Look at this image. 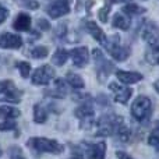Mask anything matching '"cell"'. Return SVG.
Masks as SVG:
<instances>
[{
	"label": "cell",
	"instance_id": "obj_4",
	"mask_svg": "<svg viewBox=\"0 0 159 159\" xmlns=\"http://www.w3.org/2000/svg\"><path fill=\"white\" fill-rule=\"evenodd\" d=\"M123 119L120 116H103L98 121V135H112L116 133L117 127L123 124Z\"/></svg>",
	"mask_w": 159,
	"mask_h": 159
},
{
	"label": "cell",
	"instance_id": "obj_22",
	"mask_svg": "<svg viewBox=\"0 0 159 159\" xmlns=\"http://www.w3.org/2000/svg\"><path fill=\"white\" fill-rule=\"evenodd\" d=\"M16 67L20 70V74H21L22 78H28L30 71H31V64L30 63H27V61H17Z\"/></svg>",
	"mask_w": 159,
	"mask_h": 159
},
{
	"label": "cell",
	"instance_id": "obj_27",
	"mask_svg": "<svg viewBox=\"0 0 159 159\" xmlns=\"http://www.w3.org/2000/svg\"><path fill=\"white\" fill-rule=\"evenodd\" d=\"M147 60L149 61L151 64L157 66L158 64V46H154L151 53H147Z\"/></svg>",
	"mask_w": 159,
	"mask_h": 159
},
{
	"label": "cell",
	"instance_id": "obj_21",
	"mask_svg": "<svg viewBox=\"0 0 159 159\" xmlns=\"http://www.w3.org/2000/svg\"><path fill=\"white\" fill-rule=\"evenodd\" d=\"M67 82L73 88H84V80L74 73H67Z\"/></svg>",
	"mask_w": 159,
	"mask_h": 159
},
{
	"label": "cell",
	"instance_id": "obj_15",
	"mask_svg": "<svg viewBox=\"0 0 159 159\" xmlns=\"http://www.w3.org/2000/svg\"><path fill=\"white\" fill-rule=\"evenodd\" d=\"M87 30H88V32H89L98 42H101L102 45L105 43L106 38H105V35H103V31H102L101 28L95 24V22H88V24H87Z\"/></svg>",
	"mask_w": 159,
	"mask_h": 159
},
{
	"label": "cell",
	"instance_id": "obj_17",
	"mask_svg": "<svg viewBox=\"0 0 159 159\" xmlns=\"http://www.w3.org/2000/svg\"><path fill=\"white\" fill-rule=\"evenodd\" d=\"M69 59V52L66 49H57L52 56V63L56 66H63Z\"/></svg>",
	"mask_w": 159,
	"mask_h": 159
},
{
	"label": "cell",
	"instance_id": "obj_8",
	"mask_svg": "<svg viewBox=\"0 0 159 159\" xmlns=\"http://www.w3.org/2000/svg\"><path fill=\"white\" fill-rule=\"evenodd\" d=\"M70 56L73 59V64L75 67H84L88 64V60H89V53H88V49L85 46H80L75 48L70 52Z\"/></svg>",
	"mask_w": 159,
	"mask_h": 159
},
{
	"label": "cell",
	"instance_id": "obj_18",
	"mask_svg": "<svg viewBox=\"0 0 159 159\" xmlns=\"http://www.w3.org/2000/svg\"><path fill=\"white\" fill-rule=\"evenodd\" d=\"M112 24H113V27H115V28H120V30H129L130 20L127 18L126 16H123V14H116V16L113 17Z\"/></svg>",
	"mask_w": 159,
	"mask_h": 159
},
{
	"label": "cell",
	"instance_id": "obj_23",
	"mask_svg": "<svg viewBox=\"0 0 159 159\" xmlns=\"http://www.w3.org/2000/svg\"><path fill=\"white\" fill-rule=\"evenodd\" d=\"M48 55H49V50H48L46 46H36L35 49H32V52H31V56H32L34 59H45Z\"/></svg>",
	"mask_w": 159,
	"mask_h": 159
},
{
	"label": "cell",
	"instance_id": "obj_32",
	"mask_svg": "<svg viewBox=\"0 0 159 159\" xmlns=\"http://www.w3.org/2000/svg\"><path fill=\"white\" fill-rule=\"evenodd\" d=\"M116 155H117V158H119V159H133V158H130L129 155L126 154V152H121V151L116 152Z\"/></svg>",
	"mask_w": 159,
	"mask_h": 159
},
{
	"label": "cell",
	"instance_id": "obj_26",
	"mask_svg": "<svg viewBox=\"0 0 159 159\" xmlns=\"http://www.w3.org/2000/svg\"><path fill=\"white\" fill-rule=\"evenodd\" d=\"M17 127V123L13 119H6L3 123H0V131H10Z\"/></svg>",
	"mask_w": 159,
	"mask_h": 159
},
{
	"label": "cell",
	"instance_id": "obj_13",
	"mask_svg": "<svg viewBox=\"0 0 159 159\" xmlns=\"http://www.w3.org/2000/svg\"><path fill=\"white\" fill-rule=\"evenodd\" d=\"M143 36L145 41H148L152 46H158V32H157V24H148V27L144 30Z\"/></svg>",
	"mask_w": 159,
	"mask_h": 159
},
{
	"label": "cell",
	"instance_id": "obj_10",
	"mask_svg": "<svg viewBox=\"0 0 159 159\" xmlns=\"http://www.w3.org/2000/svg\"><path fill=\"white\" fill-rule=\"evenodd\" d=\"M87 147V155L88 159H105L106 154V143H95L88 144Z\"/></svg>",
	"mask_w": 159,
	"mask_h": 159
},
{
	"label": "cell",
	"instance_id": "obj_2",
	"mask_svg": "<svg viewBox=\"0 0 159 159\" xmlns=\"http://www.w3.org/2000/svg\"><path fill=\"white\" fill-rule=\"evenodd\" d=\"M131 115L135 120L143 121L152 115V102L147 96H138L131 105Z\"/></svg>",
	"mask_w": 159,
	"mask_h": 159
},
{
	"label": "cell",
	"instance_id": "obj_25",
	"mask_svg": "<svg viewBox=\"0 0 159 159\" xmlns=\"http://www.w3.org/2000/svg\"><path fill=\"white\" fill-rule=\"evenodd\" d=\"M116 133H117V137H119V140H120V141H129V138H130V130L127 129V127H124L123 124H120V126L117 127Z\"/></svg>",
	"mask_w": 159,
	"mask_h": 159
},
{
	"label": "cell",
	"instance_id": "obj_3",
	"mask_svg": "<svg viewBox=\"0 0 159 159\" xmlns=\"http://www.w3.org/2000/svg\"><path fill=\"white\" fill-rule=\"evenodd\" d=\"M22 92L16 87L11 80L0 81V102H10V103H18L21 102Z\"/></svg>",
	"mask_w": 159,
	"mask_h": 159
},
{
	"label": "cell",
	"instance_id": "obj_24",
	"mask_svg": "<svg viewBox=\"0 0 159 159\" xmlns=\"http://www.w3.org/2000/svg\"><path fill=\"white\" fill-rule=\"evenodd\" d=\"M123 11L127 14H130V16H135V14H141L145 11V8L140 7V6L137 4H126L123 7Z\"/></svg>",
	"mask_w": 159,
	"mask_h": 159
},
{
	"label": "cell",
	"instance_id": "obj_1",
	"mask_svg": "<svg viewBox=\"0 0 159 159\" xmlns=\"http://www.w3.org/2000/svg\"><path fill=\"white\" fill-rule=\"evenodd\" d=\"M27 145L35 152H49V154H61L64 147L59 141L45 137H32L27 141Z\"/></svg>",
	"mask_w": 159,
	"mask_h": 159
},
{
	"label": "cell",
	"instance_id": "obj_20",
	"mask_svg": "<svg viewBox=\"0 0 159 159\" xmlns=\"http://www.w3.org/2000/svg\"><path fill=\"white\" fill-rule=\"evenodd\" d=\"M48 119V113L41 105H35L34 106V120L36 123H45Z\"/></svg>",
	"mask_w": 159,
	"mask_h": 159
},
{
	"label": "cell",
	"instance_id": "obj_14",
	"mask_svg": "<svg viewBox=\"0 0 159 159\" xmlns=\"http://www.w3.org/2000/svg\"><path fill=\"white\" fill-rule=\"evenodd\" d=\"M93 115H95V112H93L92 106H91L89 103H84L82 106H80L77 110H75V116L80 117L81 120H89V119L93 117Z\"/></svg>",
	"mask_w": 159,
	"mask_h": 159
},
{
	"label": "cell",
	"instance_id": "obj_36",
	"mask_svg": "<svg viewBox=\"0 0 159 159\" xmlns=\"http://www.w3.org/2000/svg\"><path fill=\"white\" fill-rule=\"evenodd\" d=\"M126 2H127V0H126Z\"/></svg>",
	"mask_w": 159,
	"mask_h": 159
},
{
	"label": "cell",
	"instance_id": "obj_5",
	"mask_svg": "<svg viewBox=\"0 0 159 159\" xmlns=\"http://www.w3.org/2000/svg\"><path fill=\"white\" fill-rule=\"evenodd\" d=\"M55 77V70L49 64H43L42 67L36 69L32 75V84L35 85H48Z\"/></svg>",
	"mask_w": 159,
	"mask_h": 159
},
{
	"label": "cell",
	"instance_id": "obj_11",
	"mask_svg": "<svg viewBox=\"0 0 159 159\" xmlns=\"http://www.w3.org/2000/svg\"><path fill=\"white\" fill-rule=\"evenodd\" d=\"M116 77L120 80L124 84H135V82L143 80V74L137 71H123V70H117L116 71Z\"/></svg>",
	"mask_w": 159,
	"mask_h": 159
},
{
	"label": "cell",
	"instance_id": "obj_34",
	"mask_svg": "<svg viewBox=\"0 0 159 159\" xmlns=\"http://www.w3.org/2000/svg\"><path fill=\"white\" fill-rule=\"evenodd\" d=\"M11 159H24V158H21V157H14V158H11Z\"/></svg>",
	"mask_w": 159,
	"mask_h": 159
},
{
	"label": "cell",
	"instance_id": "obj_35",
	"mask_svg": "<svg viewBox=\"0 0 159 159\" xmlns=\"http://www.w3.org/2000/svg\"><path fill=\"white\" fill-rule=\"evenodd\" d=\"M0 157H2V149H0Z\"/></svg>",
	"mask_w": 159,
	"mask_h": 159
},
{
	"label": "cell",
	"instance_id": "obj_7",
	"mask_svg": "<svg viewBox=\"0 0 159 159\" xmlns=\"http://www.w3.org/2000/svg\"><path fill=\"white\" fill-rule=\"evenodd\" d=\"M22 45L21 36L14 35L10 32L0 34V48L3 49H18Z\"/></svg>",
	"mask_w": 159,
	"mask_h": 159
},
{
	"label": "cell",
	"instance_id": "obj_31",
	"mask_svg": "<svg viewBox=\"0 0 159 159\" xmlns=\"http://www.w3.org/2000/svg\"><path fill=\"white\" fill-rule=\"evenodd\" d=\"M38 25H39V27H41V28H42V30H43V31L49 30V27H50V25H49V22H48L46 20H43V18L38 20Z\"/></svg>",
	"mask_w": 159,
	"mask_h": 159
},
{
	"label": "cell",
	"instance_id": "obj_28",
	"mask_svg": "<svg viewBox=\"0 0 159 159\" xmlns=\"http://www.w3.org/2000/svg\"><path fill=\"white\" fill-rule=\"evenodd\" d=\"M148 143H149V145H152V147H155V148H158V143H159L158 127L151 133V135H149V138H148Z\"/></svg>",
	"mask_w": 159,
	"mask_h": 159
},
{
	"label": "cell",
	"instance_id": "obj_29",
	"mask_svg": "<svg viewBox=\"0 0 159 159\" xmlns=\"http://www.w3.org/2000/svg\"><path fill=\"white\" fill-rule=\"evenodd\" d=\"M109 10H110L109 6H105V7H102L101 10H99L98 16H99V20H101L102 22H106L107 21V14H109Z\"/></svg>",
	"mask_w": 159,
	"mask_h": 159
},
{
	"label": "cell",
	"instance_id": "obj_33",
	"mask_svg": "<svg viewBox=\"0 0 159 159\" xmlns=\"http://www.w3.org/2000/svg\"><path fill=\"white\" fill-rule=\"evenodd\" d=\"M71 159H84V158H82V157H80V155H75V157H73Z\"/></svg>",
	"mask_w": 159,
	"mask_h": 159
},
{
	"label": "cell",
	"instance_id": "obj_30",
	"mask_svg": "<svg viewBox=\"0 0 159 159\" xmlns=\"http://www.w3.org/2000/svg\"><path fill=\"white\" fill-rule=\"evenodd\" d=\"M7 16H8V10H7V8H4L3 6H0V24L6 21Z\"/></svg>",
	"mask_w": 159,
	"mask_h": 159
},
{
	"label": "cell",
	"instance_id": "obj_9",
	"mask_svg": "<svg viewBox=\"0 0 159 159\" xmlns=\"http://www.w3.org/2000/svg\"><path fill=\"white\" fill-rule=\"evenodd\" d=\"M69 11H70L69 2H67V0H57V2H55L49 7L48 13H49V16L52 17V18H59V17L67 14Z\"/></svg>",
	"mask_w": 159,
	"mask_h": 159
},
{
	"label": "cell",
	"instance_id": "obj_19",
	"mask_svg": "<svg viewBox=\"0 0 159 159\" xmlns=\"http://www.w3.org/2000/svg\"><path fill=\"white\" fill-rule=\"evenodd\" d=\"M109 53L113 56V57L116 59V60H119V61H123V60H126V59L130 56V49H127V48H120V46H116V48H113V49L110 50Z\"/></svg>",
	"mask_w": 159,
	"mask_h": 159
},
{
	"label": "cell",
	"instance_id": "obj_12",
	"mask_svg": "<svg viewBox=\"0 0 159 159\" xmlns=\"http://www.w3.org/2000/svg\"><path fill=\"white\" fill-rule=\"evenodd\" d=\"M30 27H31V17L25 13L18 14L13 22V28L17 31H28Z\"/></svg>",
	"mask_w": 159,
	"mask_h": 159
},
{
	"label": "cell",
	"instance_id": "obj_6",
	"mask_svg": "<svg viewBox=\"0 0 159 159\" xmlns=\"http://www.w3.org/2000/svg\"><path fill=\"white\" fill-rule=\"evenodd\" d=\"M109 89L115 93V101L119 102V103H126L133 93V89L130 87H121V85H117L116 82H110Z\"/></svg>",
	"mask_w": 159,
	"mask_h": 159
},
{
	"label": "cell",
	"instance_id": "obj_16",
	"mask_svg": "<svg viewBox=\"0 0 159 159\" xmlns=\"http://www.w3.org/2000/svg\"><path fill=\"white\" fill-rule=\"evenodd\" d=\"M20 116V110L11 106H2L0 107V120L6 119H17Z\"/></svg>",
	"mask_w": 159,
	"mask_h": 159
}]
</instances>
